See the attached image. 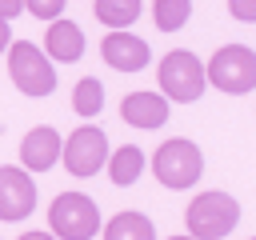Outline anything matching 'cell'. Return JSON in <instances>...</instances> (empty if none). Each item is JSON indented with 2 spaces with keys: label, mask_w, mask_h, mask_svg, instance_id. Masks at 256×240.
<instances>
[{
  "label": "cell",
  "mask_w": 256,
  "mask_h": 240,
  "mask_svg": "<svg viewBox=\"0 0 256 240\" xmlns=\"http://www.w3.org/2000/svg\"><path fill=\"white\" fill-rule=\"evenodd\" d=\"M44 52H48L52 60H60V64L80 60V56H84V32H80V24L56 16V20L48 24V32H44Z\"/></svg>",
  "instance_id": "7c38bea8"
},
{
  "label": "cell",
  "mask_w": 256,
  "mask_h": 240,
  "mask_svg": "<svg viewBox=\"0 0 256 240\" xmlns=\"http://www.w3.org/2000/svg\"><path fill=\"white\" fill-rule=\"evenodd\" d=\"M48 228L56 240H92L100 232V208L84 192H60L48 208Z\"/></svg>",
  "instance_id": "7a4b0ae2"
},
{
  "label": "cell",
  "mask_w": 256,
  "mask_h": 240,
  "mask_svg": "<svg viewBox=\"0 0 256 240\" xmlns=\"http://www.w3.org/2000/svg\"><path fill=\"white\" fill-rule=\"evenodd\" d=\"M60 148H64L60 132L48 128V124H40V128H32V132L20 140V164H24L28 172H48V168L60 160Z\"/></svg>",
  "instance_id": "30bf717a"
},
{
  "label": "cell",
  "mask_w": 256,
  "mask_h": 240,
  "mask_svg": "<svg viewBox=\"0 0 256 240\" xmlns=\"http://www.w3.org/2000/svg\"><path fill=\"white\" fill-rule=\"evenodd\" d=\"M20 12H24V0H0V16H4V20L20 16Z\"/></svg>",
  "instance_id": "ffe728a7"
},
{
  "label": "cell",
  "mask_w": 256,
  "mask_h": 240,
  "mask_svg": "<svg viewBox=\"0 0 256 240\" xmlns=\"http://www.w3.org/2000/svg\"><path fill=\"white\" fill-rule=\"evenodd\" d=\"M152 172H156V180L164 188H192L200 180V172H204V152L184 136L164 140L156 148V156H152Z\"/></svg>",
  "instance_id": "5b68a950"
},
{
  "label": "cell",
  "mask_w": 256,
  "mask_h": 240,
  "mask_svg": "<svg viewBox=\"0 0 256 240\" xmlns=\"http://www.w3.org/2000/svg\"><path fill=\"white\" fill-rule=\"evenodd\" d=\"M252 240H256V236H252Z\"/></svg>",
  "instance_id": "cb8c5ba5"
},
{
  "label": "cell",
  "mask_w": 256,
  "mask_h": 240,
  "mask_svg": "<svg viewBox=\"0 0 256 240\" xmlns=\"http://www.w3.org/2000/svg\"><path fill=\"white\" fill-rule=\"evenodd\" d=\"M100 108H104V84L96 76H84L72 88V112L84 116V120H92V116H100Z\"/></svg>",
  "instance_id": "9a60e30c"
},
{
  "label": "cell",
  "mask_w": 256,
  "mask_h": 240,
  "mask_svg": "<svg viewBox=\"0 0 256 240\" xmlns=\"http://www.w3.org/2000/svg\"><path fill=\"white\" fill-rule=\"evenodd\" d=\"M60 160H64V168L72 172V176H96L100 168H104V160H108V136H104V128H96V124H80L68 140H64V148H60Z\"/></svg>",
  "instance_id": "52a82bcc"
},
{
  "label": "cell",
  "mask_w": 256,
  "mask_h": 240,
  "mask_svg": "<svg viewBox=\"0 0 256 240\" xmlns=\"http://www.w3.org/2000/svg\"><path fill=\"white\" fill-rule=\"evenodd\" d=\"M100 56H104V64L108 68H116V72H140V68H148V44L140 40V36H132L128 28H112L108 36H104V44H100Z\"/></svg>",
  "instance_id": "9c48e42d"
},
{
  "label": "cell",
  "mask_w": 256,
  "mask_h": 240,
  "mask_svg": "<svg viewBox=\"0 0 256 240\" xmlns=\"http://www.w3.org/2000/svg\"><path fill=\"white\" fill-rule=\"evenodd\" d=\"M104 240H156V228L144 212H116L104 224Z\"/></svg>",
  "instance_id": "5bb4252c"
},
{
  "label": "cell",
  "mask_w": 256,
  "mask_h": 240,
  "mask_svg": "<svg viewBox=\"0 0 256 240\" xmlns=\"http://www.w3.org/2000/svg\"><path fill=\"white\" fill-rule=\"evenodd\" d=\"M24 8L36 16V20H56L64 12V0H24Z\"/></svg>",
  "instance_id": "ac0fdd59"
},
{
  "label": "cell",
  "mask_w": 256,
  "mask_h": 240,
  "mask_svg": "<svg viewBox=\"0 0 256 240\" xmlns=\"http://www.w3.org/2000/svg\"><path fill=\"white\" fill-rule=\"evenodd\" d=\"M92 12H96V20L108 24V28H128V24H136V16H140V0H96Z\"/></svg>",
  "instance_id": "2e32d148"
},
{
  "label": "cell",
  "mask_w": 256,
  "mask_h": 240,
  "mask_svg": "<svg viewBox=\"0 0 256 240\" xmlns=\"http://www.w3.org/2000/svg\"><path fill=\"white\" fill-rule=\"evenodd\" d=\"M120 116H124V124H136V128H160L168 120V96L164 92H128L120 100Z\"/></svg>",
  "instance_id": "8fae6325"
},
{
  "label": "cell",
  "mask_w": 256,
  "mask_h": 240,
  "mask_svg": "<svg viewBox=\"0 0 256 240\" xmlns=\"http://www.w3.org/2000/svg\"><path fill=\"white\" fill-rule=\"evenodd\" d=\"M8 44H12V24L0 16V52H8Z\"/></svg>",
  "instance_id": "44dd1931"
},
{
  "label": "cell",
  "mask_w": 256,
  "mask_h": 240,
  "mask_svg": "<svg viewBox=\"0 0 256 240\" xmlns=\"http://www.w3.org/2000/svg\"><path fill=\"white\" fill-rule=\"evenodd\" d=\"M204 76L212 88H220L224 96H244L256 88V52L248 44H224L208 64Z\"/></svg>",
  "instance_id": "3957f363"
},
{
  "label": "cell",
  "mask_w": 256,
  "mask_h": 240,
  "mask_svg": "<svg viewBox=\"0 0 256 240\" xmlns=\"http://www.w3.org/2000/svg\"><path fill=\"white\" fill-rule=\"evenodd\" d=\"M228 12L240 24H256V0H228Z\"/></svg>",
  "instance_id": "d6986e66"
},
{
  "label": "cell",
  "mask_w": 256,
  "mask_h": 240,
  "mask_svg": "<svg viewBox=\"0 0 256 240\" xmlns=\"http://www.w3.org/2000/svg\"><path fill=\"white\" fill-rule=\"evenodd\" d=\"M20 240H56V236H52V232H24Z\"/></svg>",
  "instance_id": "7402d4cb"
},
{
  "label": "cell",
  "mask_w": 256,
  "mask_h": 240,
  "mask_svg": "<svg viewBox=\"0 0 256 240\" xmlns=\"http://www.w3.org/2000/svg\"><path fill=\"white\" fill-rule=\"evenodd\" d=\"M104 164H108V176H112L116 188H132V184L140 180V172H144V152H140L136 144H124V148L108 152Z\"/></svg>",
  "instance_id": "4fadbf2b"
},
{
  "label": "cell",
  "mask_w": 256,
  "mask_h": 240,
  "mask_svg": "<svg viewBox=\"0 0 256 240\" xmlns=\"http://www.w3.org/2000/svg\"><path fill=\"white\" fill-rule=\"evenodd\" d=\"M168 240H196V236H168Z\"/></svg>",
  "instance_id": "603a6c76"
},
{
  "label": "cell",
  "mask_w": 256,
  "mask_h": 240,
  "mask_svg": "<svg viewBox=\"0 0 256 240\" xmlns=\"http://www.w3.org/2000/svg\"><path fill=\"white\" fill-rule=\"evenodd\" d=\"M152 16H156V28H160V32H176V28L188 24L192 0H156V4H152Z\"/></svg>",
  "instance_id": "e0dca14e"
},
{
  "label": "cell",
  "mask_w": 256,
  "mask_h": 240,
  "mask_svg": "<svg viewBox=\"0 0 256 240\" xmlns=\"http://www.w3.org/2000/svg\"><path fill=\"white\" fill-rule=\"evenodd\" d=\"M36 208V184L28 168L4 164L0 168V220H24Z\"/></svg>",
  "instance_id": "ba28073f"
},
{
  "label": "cell",
  "mask_w": 256,
  "mask_h": 240,
  "mask_svg": "<svg viewBox=\"0 0 256 240\" xmlns=\"http://www.w3.org/2000/svg\"><path fill=\"white\" fill-rule=\"evenodd\" d=\"M184 224H188V236H196V240H224L240 224V204L228 192H216V188L200 192L184 208Z\"/></svg>",
  "instance_id": "6da1fadb"
},
{
  "label": "cell",
  "mask_w": 256,
  "mask_h": 240,
  "mask_svg": "<svg viewBox=\"0 0 256 240\" xmlns=\"http://www.w3.org/2000/svg\"><path fill=\"white\" fill-rule=\"evenodd\" d=\"M8 76L24 96H48L56 88V68L52 56L40 52L32 40H12L8 44Z\"/></svg>",
  "instance_id": "277c9868"
},
{
  "label": "cell",
  "mask_w": 256,
  "mask_h": 240,
  "mask_svg": "<svg viewBox=\"0 0 256 240\" xmlns=\"http://www.w3.org/2000/svg\"><path fill=\"white\" fill-rule=\"evenodd\" d=\"M156 80H160L164 96H168V100H180V104L200 100V96H204V88H208L204 64H200V60H196L188 48L168 52V56L160 60V68H156Z\"/></svg>",
  "instance_id": "8992f818"
}]
</instances>
